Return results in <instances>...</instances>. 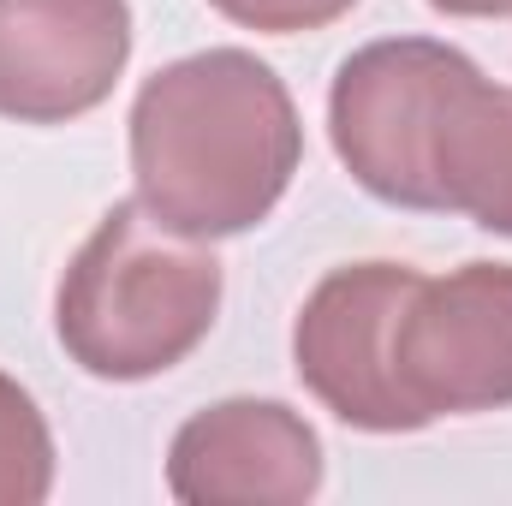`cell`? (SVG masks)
<instances>
[{
  "mask_svg": "<svg viewBox=\"0 0 512 506\" xmlns=\"http://www.w3.org/2000/svg\"><path fill=\"white\" fill-rule=\"evenodd\" d=\"M435 215H465L483 233L512 239V84H489L477 66L435 126Z\"/></svg>",
  "mask_w": 512,
  "mask_h": 506,
  "instance_id": "ba28073f",
  "label": "cell"
},
{
  "mask_svg": "<svg viewBox=\"0 0 512 506\" xmlns=\"http://www.w3.org/2000/svg\"><path fill=\"white\" fill-rule=\"evenodd\" d=\"M298 161V102L251 48L185 54L143 78L131 102L137 203L191 239H239L262 227Z\"/></svg>",
  "mask_w": 512,
  "mask_h": 506,
  "instance_id": "6da1fadb",
  "label": "cell"
},
{
  "mask_svg": "<svg viewBox=\"0 0 512 506\" xmlns=\"http://www.w3.org/2000/svg\"><path fill=\"white\" fill-rule=\"evenodd\" d=\"M54 489V429L30 387L0 370V506H42Z\"/></svg>",
  "mask_w": 512,
  "mask_h": 506,
  "instance_id": "9c48e42d",
  "label": "cell"
},
{
  "mask_svg": "<svg viewBox=\"0 0 512 506\" xmlns=\"http://www.w3.org/2000/svg\"><path fill=\"white\" fill-rule=\"evenodd\" d=\"M131 60V0H0V114L66 126L96 114Z\"/></svg>",
  "mask_w": 512,
  "mask_h": 506,
  "instance_id": "8992f818",
  "label": "cell"
},
{
  "mask_svg": "<svg viewBox=\"0 0 512 506\" xmlns=\"http://www.w3.org/2000/svg\"><path fill=\"white\" fill-rule=\"evenodd\" d=\"M209 6L245 30H262V36H304V30L340 24L358 0H209Z\"/></svg>",
  "mask_w": 512,
  "mask_h": 506,
  "instance_id": "30bf717a",
  "label": "cell"
},
{
  "mask_svg": "<svg viewBox=\"0 0 512 506\" xmlns=\"http://www.w3.org/2000/svg\"><path fill=\"white\" fill-rule=\"evenodd\" d=\"M221 256L155 221L137 197L114 203L54 286V334L96 381H149L185 364L221 316Z\"/></svg>",
  "mask_w": 512,
  "mask_h": 506,
  "instance_id": "7a4b0ae2",
  "label": "cell"
},
{
  "mask_svg": "<svg viewBox=\"0 0 512 506\" xmlns=\"http://www.w3.org/2000/svg\"><path fill=\"white\" fill-rule=\"evenodd\" d=\"M393 376L423 423L512 405V262L417 280L393 328Z\"/></svg>",
  "mask_w": 512,
  "mask_h": 506,
  "instance_id": "5b68a950",
  "label": "cell"
},
{
  "mask_svg": "<svg viewBox=\"0 0 512 506\" xmlns=\"http://www.w3.org/2000/svg\"><path fill=\"white\" fill-rule=\"evenodd\" d=\"M447 18H512V0H429Z\"/></svg>",
  "mask_w": 512,
  "mask_h": 506,
  "instance_id": "8fae6325",
  "label": "cell"
},
{
  "mask_svg": "<svg viewBox=\"0 0 512 506\" xmlns=\"http://www.w3.org/2000/svg\"><path fill=\"white\" fill-rule=\"evenodd\" d=\"M322 489V435L280 399H221L179 423L167 495L185 506H304Z\"/></svg>",
  "mask_w": 512,
  "mask_h": 506,
  "instance_id": "52a82bcc",
  "label": "cell"
},
{
  "mask_svg": "<svg viewBox=\"0 0 512 506\" xmlns=\"http://www.w3.org/2000/svg\"><path fill=\"white\" fill-rule=\"evenodd\" d=\"M477 60L435 36H387L340 60L328 90V137L340 167L387 209L435 215V126Z\"/></svg>",
  "mask_w": 512,
  "mask_h": 506,
  "instance_id": "3957f363",
  "label": "cell"
},
{
  "mask_svg": "<svg viewBox=\"0 0 512 506\" xmlns=\"http://www.w3.org/2000/svg\"><path fill=\"white\" fill-rule=\"evenodd\" d=\"M417 280L423 274L405 262H346L322 274L298 304L292 370L346 429H364V435L429 429L393 376V328Z\"/></svg>",
  "mask_w": 512,
  "mask_h": 506,
  "instance_id": "277c9868",
  "label": "cell"
}]
</instances>
